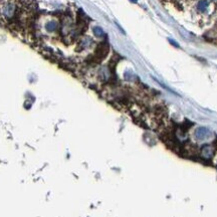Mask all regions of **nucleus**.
Returning a JSON list of instances; mask_svg holds the SVG:
<instances>
[{"label":"nucleus","instance_id":"f257e3e1","mask_svg":"<svg viewBox=\"0 0 217 217\" xmlns=\"http://www.w3.org/2000/svg\"><path fill=\"white\" fill-rule=\"evenodd\" d=\"M109 50H110V47H109V44H108L107 41H104L102 43H100V44L96 46V51H95V54L93 55L94 61L99 62L101 60H103L105 57L107 56Z\"/></svg>","mask_w":217,"mask_h":217},{"label":"nucleus","instance_id":"f03ea898","mask_svg":"<svg viewBox=\"0 0 217 217\" xmlns=\"http://www.w3.org/2000/svg\"><path fill=\"white\" fill-rule=\"evenodd\" d=\"M94 44H95V41H94L93 38L90 37V36H85V37L80 38V39L79 40L78 48H76V49H78L79 51H83L85 49H89V48H90Z\"/></svg>","mask_w":217,"mask_h":217},{"label":"nucleus","instance_id":"7ed1b4c3","mask_svg":"<svg viewBox=\"0 0 217 217\" xmlns=\"http://www.w3.org/2000/svg\"><path fill=\"white\" fill-rule=\"evenodd\" d=\"M15 12H16V5L13 2L6 3L2 8L3 15L5 16L6 18H8V19L12 18L14 15H15Z\"/></svg>","mask_w":217,"mask_h":217},{"label":"nucleus","instance_id":"20e7f679","mask_svg":"<svg viewBox=\"0 0 217 217\" xmlns=\"http://www.w3.org/2000/svg\"><path fill=\"white\" fill-rule=\"evenodd\" d=\"M59 22L56 20H49L45 23L44 29L47 33H55L60 29Z\"/></svg>","mask_w":217,"mask_h":217},{"label":"nucleus","instance_id":"39448f33","mask_svg":"<svg viewBox=\"0 0 217 217\" xmlns=\"http://www.w3.org/2000/svg\"><path fill=\"white\" fill-rule=\"evenodd\" d=\"M209 7V2L208 0H200V1L197 3V10L201 13H204L207 11V9Z\"/></svg>","mask_w":217,"mask_h":217},{"label":"nucleus","instance_id":"423d86ee","mask_svg":"<svg viewBox=\"0 0 217 217\" xmlns=\"http://www.w3.org/2000/svg\"><path fill=\"white\" fill-rule=\"evenodd\" d=\"M93 32H94L95 36L98 38H102L105 36V31L103 30V28L100 26H95L93 28Z\"/></svg>","mask_w":217,"mask_h":217},{"label":"nucleus","instance_id":"0eeeda50","mask_svg":"<svg viewBox=\"0 0 217 217\" xmlns=\"http://www.w3.org/2000/svg\"><path fill=\"white\" fill-rule=\"evenodd\" d=\"M207 134H208V130L204 128H200L196 131V137L198 139H203Z\"/></svg>","mask_w":217,"mask_h":217},{"label":"nucleus","instance_id":"6e6552de","mask_svg":"<svg viewBox=\"0 0 217 217\" xmlns=\"http://www.w3.org/2000/svg\"><path fill=\"white\" fill-rule=\"evenodd\" d=\"M169 42H170V43H172V44L174 45L175 47H179V44H178L177 42H175L174 40H172V39H169Z\"/></svg>","mask_w":217,"mask_h":217},{"label":"nucleus","instance_id":"1a4fd4ad","mask_svg":"<svg viewBox=\"0 0 217 217\" xmlns=\"http://www.w3.org/2000/svg\"><path fill=\"white\" fill-rule=\"evenodd\" d=\"M131 1H133V2H137V0H131Z\"/></svg>","mask_w":217,"mask_h":217}]
</instances>
